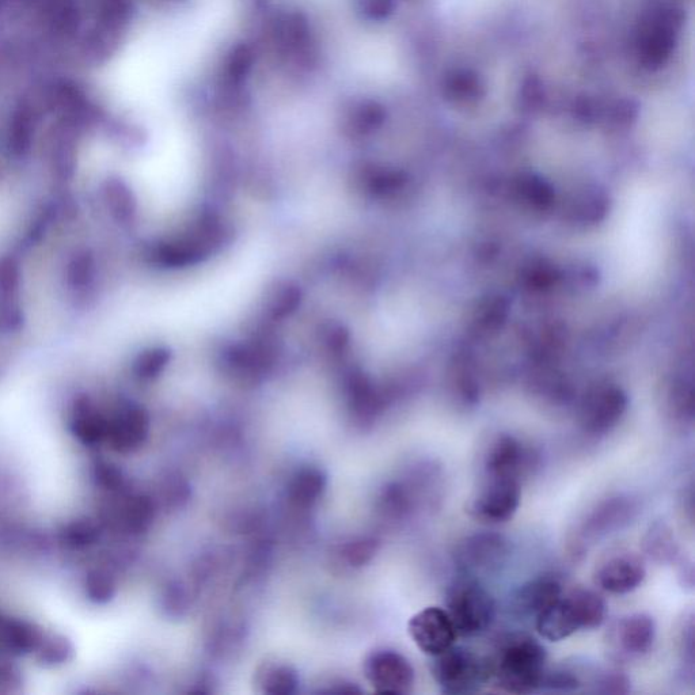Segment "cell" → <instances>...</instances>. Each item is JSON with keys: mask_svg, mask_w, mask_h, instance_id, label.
<instances>
[{"mask_svg": "<svg viewBox=\"0 0 695 695\" xmlns=\"http://www.w3.org/2000/svg\"><path fill=\"white\" fill-rule=\"evenodd\" d=\"M489 659L492 681L505 693L531 694L541 690L548 652L529 634L514 633L501 638Z\"/></svg>", "mask_w": 695, "mask_h": 695, "instance_id": "6da1fadb", "label": "cell"}, {"mask_svg": "<svg viewBox=\"0 0 695 695\" xmlns=\"http://www.w3.org/2000/svg\"><path fill=\"white\" fill-rule=\"evenodd\" d=\"M446 613L458 637H477L492 628L496 619L495 598L480 580L463 576L448 587Z\"/></svg>", "mask_w": 695, "mask_h": 695, "instance_id": "7a4b0ae2", "label": "cell"}, {"mask_svg": "<svg viewBox=\"0 0 695 695\" xmlns=\"http://www.w3.org/2000/svg\"><path fill=\"white\" fill-rule=\"evenodd\" d=\"M431 672L444 694H472L492 682L489 656L465 647L448 648L431 657Z\"/></svg>", "mask_w": 695, "mask_h": 695, "instance_id": "3957f363", "label": "cell"}, {"mask_svg": "<svg viewBox=\"0 0 695 695\" xmlns=\"http://www.w3.org/2000/svg\"><path fill=\"white\" fill-rule=\"evenodd\" d=\"M638 514L637 501L629 496H614L600 501L594 510L588 512L579 529L569 542L572 556L579 558L587 552L588 545L622 530Z\"/></svg>", "mask_w": 695, "mask_h": 695, "instance_id": "277c9868", "label": "cell"}, {"mask_svg": "<svg viewBox=\"0 0 695 695\" xmlns=\"http://www.w3.org/2000/svg\"><path fill=\"white\" fill-rule=\"evenodd\" d=\"M510 554V542L503 535L477 533L463 538L455 546L454 564L461 575L477 579L500 572Z\"/></svg>", "mask_w": 695, "mask_h": 695, "instance_id": "5b68a950", "label": "cell"}, {"mask_svg": "<svg viewBox=\"0 0 695 695\" xmlns=\"http://www.w3.org/2000/svg\"><path fill=\"white\" fill-rule=\"evenodd\" d=\"M522 501V484L510 478L484 477L476 495L467 505L474 519L489 524L510 522Z\"/></svg>", "mask_w": 695, "mask_h": 695, "instance_id": "8992f818", "label": "cell"}, {"mask_svg": "<svg viewBox=\"0 0 695 695\" xmlns=\"http://www.w3.org/2000/svg\"><path fill=\"white\" fill-rule=\"evenodd\" d=\"M628 405L629 398L621 387L615 385L595 387L581 402L580 427L591 436L609 434L624 419Z\"/></svg>", "mask_w": 695, "mask_h": 695, "instance_id": "52a82bcc", "label": "cell"}, {"mask_svg": "<svg viewBox=\"0 0 695 695\" xmlns=\"http://www.w3.org/2000/svg\"><path fill=\"white\" fill-rule=\"evenodd\" d=\"M538 455L534 448L512 435L497 436L489 444L484 457V477L510 478L522 482L533 472Z\"/></svg>", "mask_w": 695, "mask_h": 695, "instance_id": "ba28073f", "label": "cell"}, {"mask_svg": "<svg viewBox=\"0 0 695 695\" xmlns=\"http://www.w3.org/2000/svg\"><path fill=\"white\" fill-rule=\"evenodd\" d=\"M364 675L372 689L381 694H408L415 686V668L394 649H377L364 662Z\"/></svg>", "mask_w": 695, "mask_h": 695, "instance_id": "9c48e42d", "label": "cell"}, {"mask_svg": "<svg viewBox=\"0 0 695 695\" xmlns=\"http://www.w3.org/2000/svg\"><path fill=\"white\" fill-rule=\"evenodd\" d=\"M655 640V619L645 613H634L625 615L611 626L606 643L611 656L624 662L648 655Z\"/></svg>", "mask_w": 695, "mask_h": 695, "instance_id": "30bf717a", "label": "cell"}, {"mask_svg": "<svg viewBox=\"0 0 695 695\" xmlns=\"http://www.w3.org/2000/svg\"><path fill=\"white\" fill-rule=\"evenodd\" d=\"M150 417L138 405H124L113 415H108V429L104 447L113 454L134 455L148 442Z\"/></svg>", "mask_w": 695, "mask_h": 695, "instance_id": "8fae6325", "label": "cell"}, {"mask_svg": "<svg viewBox=\"0 0 695 695\" xmlns=\"http://www.w3.org/2000/svg\"><path fill=\"white\" fill-rule=\"evenodd\" d=\"M408 632L413 643L425 655H440L455 645L457 632L442 607H425L409 619Z\"/></svg>", "mask_w": 695, "mask_h": 695, "instance_id": "7c38bea8", "label": "cell"}, {"mask_svg": "<svg viewBox=\"0 0 695 695\" xmlns=\"http://www.w3.org/2000/svg\"><path fill=\"white\" fill-rule=\"evenodd\" d=\"M647 569L643 560L630 552H617L596 565L594 580L600 590L613 595H626L644 583Z\"/></svg>", "mask_w": 695, "mask_h": 695, "instance_id": "4fadbf2b", "label": "cell"}, {"mask_svg": "<svg viewBox=\"0 0 695 695\" xmlns=\"http://www.w3.org/2000/svg\"><path fill=\"white\" fill-rule=\"evenodd\" d=\"M68 432L79 446L89 451L104 447L108 415L87 397L74 401L68 415Z\"/></svg>", "mask_w": 695, "mask_h": 695, "instance_id": "5bb4252c", "label": "cell"}, {"mask_svg": "<svg viewBox=\"0 0 695 695\" xmlns=\"http://www.w3.org/2000/svg\"><path fill=\"white\" fill-rule=\"evenodd\" d=\"M564 594V587L558 577L543 575L534 577L519 587L514 596V609L522 617L537 619L552 607Z\"/></svg>", "mask_w": 695, "mask_h": 695, "instance_id": "9a60e30c", "label": "cell"}, {"mask_svg": "<svg viewBox=\"0 0 695 695\" xmlns=\"http://www.w3.org/2000/svg\"><path fill=\"white\" fill-rule=\"evenodd\" d=\"M535 628L539 636L552 643H558L583 630L580 615L568 592L562 594L552 607L535 619Z\"/></svg>", "mask_w": 695, "mask_h": 695, "instance_id": "2e32d148", "label": "cell"}, {"mask_svg": "<svg viewBox=\"0 0 695 695\" xmlns=\"http://www.w3.org/2000/svg\"><path fill=\"white\" fill-rule=\"evenodd\" d=\"M328 478L317 466L300 467L288 481L287 497L300 510L313 507L326 491Z\"/></svg>", "mask_w": 695, "mask_h": 695, "instance_id": "e0dca14e", "label": "cell"}, {"mask_svg": "<svg viewBox=\"0 0 695 695\" xmlns=\"http://www.w3.org/2000/svg\"><path fill=\"white\" fill-rule=\"evenodd\" d=\"M83 598L94 606H106L119 592V577L109 565H90L79 579Z\"/></svg>", "mask_w": 695, "mask_h": 695, "instance_id": "ac0fdd59", "label": "cell"}, {"mask_svg": "<svg viewBox=\"0 0 695 695\" xmlns=\"http://www.w3.org/2000/svg\"><path fill=\"white\" fill-rule=\"evenodd\" d=\"M641 548L649 560L659 565L674 564L679 557V545L674 531L666 522H655L645 531Z\"/></svg>", "mask_w": 695, "mask_h": 695, "instance_id": "d6986e66", "label": "cell"}, {"mask_svg": "<svg viewBox=\"0 0 695 695\" xmlns=\"http://www.w3.org/2000/svg\"><path fill=\"white\" fill-rule=\"evenodd\" d=\"M75 655L77 649L74 641L67 634L48 629L32 660L41 667L60 668L74 662Z\"/></svg>", "mask_w": 695, "mask_h": 695, "instance_id": "ffe728a7", "label": "cell"}, {"mask_svg": "<svg viewBox=\"0 0 695 695\" xmlns=\"http://www.w3.org/2000/svg\"><path fill=\"white\" fill-rule=\"evenodd\" d=\"M37 121H39V115L32 102L25 100L15 106L9 125V146L14 154H25L29 150L36 132Z\"/></svg>", "mask_w": 695, "mask_h": 695, "instance_id": "44dd1931", "label": "cell"}, {"mask_svg": "<svg viewBox=\"0 0 695 695\" xmlns=\"http://www.w3.org/2000/svg\"><path fill=\"white\" fill-rule=\"evenodd\" d=\"M256 683L262 693L290 695L298 690L299 675L290 664L268 662L258 668Z\"/></svg>", "mask_w": 695, "mask_h": 695, "instance_id": "7402d4cb", "label": "cell"}, {"mask_svg": "<svg viewBox=\"0 0 695 695\" xmlns=\"http://www.w3.org/2000/svg\"><path fill=\"white\" fill-rule=\"evenodd\" d=\"M579 611L583 630L600 628L606 619L607 606L605 599L594 590L576 587L568 592Z\"/></svg>", "mask_w": 695, "mask_h": 695, "instance_id": "603a6c76", "label": "cell"}, {"mask_svg": "<svg viewBox=\"0 0 695 695\" xmlns=\"http://www.w3.org/2000/svg\"><path fill=\"white\" fill-rule=\"evenodd\" d=\"M44 14L53 32L70 36L81 25L77 0H44Z\"/></svg>", "mask_w": 695, "mask_h": 695, "instance_id": "cb8c5ba5", "label": "cell"}, {"mask_svg": "<svg viewBox=\"0 0 695 695\" xmlns=\"http://www.w3.org/2000/svg\"><path fill=\"white\" fill-rule=\"evenodd\" d=\"M385 119V109L378 102H358L352 106L345 117V128L351 135H367L381 127Z\"/></svg>", "mask_w": 695, "mask_h": 695, "instance_id": "d4e9b609", "label": "cell"}, {"mask_svg": "<svg viewBox=\"0 0 695 695\" xmlns=\"http://www.w3.org/2000/svg\"><path fill=\"white\" fill-rule=\"evenodd\" d=\"M674 48V32L672 26L668 22L659 21V24L653 25L649 29L647 37H645L643 49L644 62L648 66H660L666 62L668 56Z\"/></svg>", "mask_w": 695, "mask_h": 695, "instance_id": "484cf974", "label": "cell"}, {"mask_svg": "<svg viewBox=\"0 0 695 695\" xmlns=\"http://www.w3.org/2000/svg\"><path fill=\"white\" fill-rule=\"evenodd\" d=\"M516 195L524 204L535 210H546L552 205L554 192L549 182L538 176H523L516 182Z\"/></svg>", "mask_w": 695, "mask_h": 695, "instance_id": "4316f807", "label": "cell"}, {"mask_svg": "<svg viewBox=\"0 0 695 695\" xmlns=\"http://www.w3.org/2000/svg\"><path fill=\"white\" fill-rule=\"evenodd\" d=\"M586 686V679L577 667L546 668L541 690L550 693H575Z\"/></svg>", "mask_w": 695, "mask_h": 695, "instance_id": "83f0119b", "label": "cell"}, {"mask_svg": "<svg viewBox=\"0 0 695 695\" xmlns=\"http://www.w3.org/2000/svg\"><path fill=\"white\" fill-rule=\"evenodd\" d=\"M381 505L387 518L402 520L415 510L416 500L405 485L390 484L383 492Z\"/></svg>", "mask_w": 695, "mask_h": 695, "instance_id": "f1b7e54d", "label": "cell"}, {"mask_svg": "<svg viewBox=\"0 0 695 695\" xmlns=\"http://www.w3.org/2000/svg\"><path fill=\"white\" fill-rule=\"evenodd\" d=\"M508 317V303L503 298H489L477 310L474 324L482 333H492L501 329Z\"/></svg>", "mask_w": 695, "mask_h": 695, "instance_id": "f546056e", "label": "cell"}, {"mask_svg": "<svg viewBox=\"0 0 695 695\" xmlns=\"http://www.w3.org/2000/svg\"><path fill=\"white\" fill-rule=\"evenodd\" d=\"M591 693L605 695L628 694L632 689V682L624 671L618 668H606L596 671L591 679Z\"/></svg>", "mask_w": 695, "mask_h": 695, "instance_id": "4dcf8cb0", "label": "cell"}, {"mask_svg": "<svg viewBox=\"0 0 695 695\" xmlns=\"http://www.w3.org/2000/svg\"><path fill=\"white\" fill-rule=\"evenodd\" d=\"M254 63L253 49L246 44H238L231 49L226 64V74L233 83H241L248 77Z\"/></svg>", "mask_w": 695, "mask_h": 695, "instance_id": "1f68e13d", "label": "cell"}, {"mask_svg": "<svg viewBox=\"0 0 695 695\" xmlns=\"http://www.w3.org/2000/svg\"><path fill=\"white\" fill-rule=\"evenodd\" d=\"M447 94L454 100L472 101L481 96L482 89L476 75L467 72H458L454 77L448 78L446 83Z\"/></svg>", "mask_w": 695, "mask_h": 695, "instance_id": "d6a6232c", "label": "cell"}, {"mask_svg": "<svg viewBox=\"0 0 695 695\" xmlns=\"http://www.w3.org/2000/svg\"><path fill=\"white\" fill-rule=\"evenodd\" d=\"M379 543L375 538H360L348 543L344 549V558L351 567L360 568L377 556Z\"/></svg>", "mask_w": 695, "mask_h": 695, "instance_id": "836d02e7", "label": "cell"}, {"mask_svg": "<svg viewBox=\"0 0 695 695\" xmlns=\"http://www.w3.org/2000/svg\"><path fill=\"white\" fill-rule=\"evenodd\" d=\"M169 355L162 349L143 353L135 363V374L142 379H153L167 366Z\"/></svg>", "mask_w": 695, "mask_h": 695, "instance_id": "e575fe53", "label": "cell"}, {"mask_svg": "<svg viewBox=\"0 0 695 695\" xmlns=\"http://www.w3.org/2000/svg\"><path fill=\"white\" fill-rule=\"evenodd\" d=\"M93 261L90 257L81 256L75 258L68 269V280L74 287H83L93 279Z\"/></svg>", "mask_w": 695, "mask_h": 695, "instance_id": "d590c367", "label": "cell"}, {"mask_svg": "<svg viewBox=\"0 0 695 695\" xmlns=\"http://www.w3.org/2000/svg\"><path fill=\"white\" fill-rule=\"evenodd\" d=\"M360 7L364 15L374 21L385 20L394 9L393 0H360Z\"/></svg>", "mask_w": 695, "mask_h": 695, "instance_id": "8d00e7d4", "label": "cell"}, {"mask_svg": "<svg viewBox=\"0 0 695 695\" xmlns=\"http://www.w3.org/2000/svg\"><path fill=\"white\" fill-rule=\"evenodd\" d=\"M523 97L526 104L530 106H533L535 102L541 101V83H539L537 79H530L529 85L524 86Z\"/></svg>", "mask_w": 695, "mask_h": 695, "instance_id": "74e56055", "label": "cell"}, {"mask_svg": "<svg viewBox=\"0 0 695 695\" xmlns=\"http://www.w3.org/2000/svg\"><path fill=\"white\" fill-rule=\"evenodd\" d=\"M18 2H21V0H0V13H3V11L9 9L10 6Z\"/></svg>", "mask_w": 695, "mask_h": 695, "instance_id": "f35d334b", "label": "cell"}]
</instances>
